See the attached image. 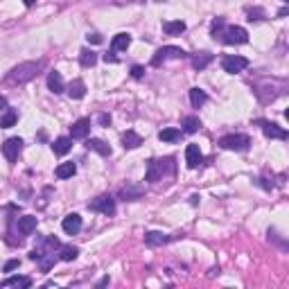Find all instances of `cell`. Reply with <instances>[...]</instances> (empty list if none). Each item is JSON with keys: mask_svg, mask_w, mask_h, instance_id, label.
<instances>
[{"mask_svg": "<svg viewBox=\"0 0 289 289\" xmlns=\"http://www.w3.org/2000/svg\"><path fill=\"white\" fill-rule=\"evenodd\" d=\"M59 249H61V244L57 237H39V244H36L34 251L30 253V260L39 262L41 271L48 273V271L52 269V264L59 260V256H57Z\"/></svg>", "mask_w": 289, "mask_h": 289, "instance_id": "obj_1", "label": "cell"}, {"mask_svg": "<svg viewBox=\"0 0 289 289\" xmlns=\"http://www.w3.org/2000/svg\"><path fill=\"white\" fill-rule=\"evenodd\" d=\"M43 68H46V61H43V59L18 64V66H14L12 70L7 72L5 84L7 86H23V84H27V81H32V79L36 77Z\"/></svg>", "mask_w": 289, "mask_h": 289, "instance_id": "obj_2", "label": "cell"}, {"mask_svg": "<svg viewBox=\"0 0 289 289\" xmlns=\"http://www.w3.org/2000/svg\"><path fill=\"white\" fill-rule=\"evenodd\" d=\"M177 170V165H174V158L167 156V158H151L149 163H147V174H144V181H149V183H156L161 181L163 177L167 174H174Z\"/></svg>", "mask_w": 289, "mask_h": 289, "instance_id": "obj_3", "label": "cell"}, {"mask_svg": "<svg viewBox=\"0 0 289 289\" xmlns=\"http://www.w3.org/2000/svg\"><path fill=\"white\" fill-rule=\"evenodd\" d=\"M217 36H219L222 43H226V46H242V43L249 41V32H246L244 27H240V25L222 27V32L217 34Z\"/></svg>", "mask_w": 289, "mask_h": 289, "instance_id": "obj_4", "label": "cell"}, {"mask_svg": "<svg viewBox=\"0 0 289 289\" xmlns=\"http://www.w3.org/2000/svg\"><path fill=\"white\" fill-rule=\"evenodd\" d=\"M249 144H251V138L246 133H228V136L219 138V147L228 151H246Z\"/></svg>", "mask_w": 289, "mask_h": 289, "instance_id": "obj_5", "label": "cell"}, {"mask_svg": "<svg viewBox=\"0 0 289 289\" xmlns=\"http://www.w3.org/2000/svg\"><path fill=\"white\" fill-rule=\"evenodd\" d=\"M185 57H188V52H185V50H181V48L165 46V48H161V50H156V54L151 57V66L158 68V66H163L167 59H185Z\"/></svg>", "mask_w": 289, "mask_h": 289, "instance_id": "obj_6", "label": "cell"}, {"mask_svg": "<svg viewBox=\"0 0 289 289\" xmlns=\"http://www.w3.org/2000/svg\"><path fill=\"white\" fill-rule=\"evenodd\" d=\"M88 208L95 212H102L106 217H113L115 215V199L111 194H99L97 199H93L91 204H88Z\"/></svg>", "mask_w": 289, "mask_h": 289, "instance_id": "obj_7", "label": "cell"}, {"mask_svg": "<svg viewBox=\"0 0 289 289\" xmlns=\"http://www.w3.org/2000/svg\"><path fill=\"white\" fill-rule=\"evenodd\" d=\"M246 66H249V59H246V57H240V54H226V57L222 59L224 72H230V75L242 72Z\"/></svg>", "mask_w": 289, "mask_h": 289, "instance_id": "obj_8", "label": "cell"}, {"mask_svg": "<svg viewBox=\"0 0 289 289\" xmlns=\"http://www.w3.org/2000/svg\"><path fill=\"white\" fill-rule=\"evenodd\" d=\"M257 125L262 127V133L267 138H276V140H287V129H283L276 122H267V120H257Z\"/></svg>", "mask_w": 289, "mask_h": 289, "instance_id": "obj_9", "label": "cell"}, {"mask_svg": "<svg viewBox=\"0 0 289 289\" xmlns=\"http://www.w3.org/2000/svg\"><path fill=\"white\" fill-rule=\"evenodd\" d=\"M20 149H23V140L20 138H7L5 144H2V154H5V158L9 163H16Z\"/></svg>", "mask_w": 289, "mask_h": 289, "instance_id": "obj_10", "label": "cell"}, {"mask_svg": "<svg viewBox=\"0 0 289 289\" xmlns=\"http://www.w3.org/2000/svg\"><path fill=\"white\" fill-rule=\"evenodd\" d=\"M36 224H39V219L34 215H25V217H18V219H16V228H18V233L23 237H27L36 230Z\"/></svg>", "mask_w": 289, "mask_h": 289, "instance_id": "obj_11", "label": "cell"}, {"mask_svg": "<svg viewBox=\"0 0 289 289\" xmlns=\"http://www.w3.org/2000/svg\"><path fill=\"white\" fill-rule=\"evenodd\" d=\"M201 161H204V154L199 149V144H188V147H185V165H188L190 170H194V167L201 165Z\"/></svg>", "mask_w": 289, "mask_h": 289, "instance_id": "obj_12", "label": "cell"}, {"mask_svg": "<svg viewBox=\"0 0 289 289\" xmlns=\"http://www.w3.org/2000/svg\"><path fill=\"white\" fill-rule=\"evenodd\" d=\"M88 131H91V120L81 118L70 127V138L72 140H84L86 136H88Z\"/></svg>", "mask_w": 289, "mask_h": 289, "instance_id": "obj_13", "label": "cell"}, {"mask_svg": "<svg viewBox=\"0 0 289 289\" xmlns=\"http://www.w3.org/2000/svg\"><path fill=\"white\" fill-rule=\"evenodd\" d=\"M61 228H64V233H68V235H77L79 230H81V217H79L77 212H72V215L64 217Z\"/></svg>", "mask_w": 289, "mask_h": 289, "instance_id": "obj_14", "label": "cell"}, {"mask_svg": "<svg viewBox=\"0 0 289 289\" xmlns=\"http://www.w3.org/2000/svg\"><path fill=\"white\" fill-rule=\"evenodd\" d=\"M48 88H50L54 95H59V93L66 91V86H64V79H61V72H57V70H50V72H48Z\"/></svg>", "mask_w": 289, "mask_h": 289, "instance_id": "obj_15", "label": "cell"}, {"mask_svg": "<svg viewBox=\"0 0 289 289\" xmlns=\"http://www.w3.org/2000/svg\"><path fill=\"white\" fill-rule=\"evenodd\" d=\"M129 46H131V34L120 32V34H115L111 41V52H122V50H127Z\"/></svg>", "mask_w": 289, "mask_h": 289, "instance_id": "obj_16", "label": "cell"}, {"mask_svg": "<svg viewBox=\"0 0 289 289\" xmlns=\"http://www.w3.org/2000/svg\"><path fill=\"white\" fill-rule=\"evenodd\" d=\"M144 242L149 246H163V244L170 242V235L161 233V230H149V233H144Z\"/></svg>", "mask_w": 289, "mask_h": 289, "instance_id": "obj_17", "label": "cell"}, {"mask_svg": "<svg viewBox=\"0 0 289 289\" xmlns=\"http://www.w3.org/2000/svg\"><path fill=\"white\" fill-rule=\"evenodd\" d=\"M86 147L91 151H97L99 156H111V147H109L102 138H88L86 140Z\"/></svg>", "mask_w": 289, "mask_h": 289, "instance_id": "obj_18", "label": "cell"}, {"mask_svg": "<svg viewBox=\"0 0 289 289\" xmlns=\"http://www.w3.org/2000/svg\"><path fill=\"white\" fill-rule=\"evenodd\" d=\"M0 287H20V289H27L32 287V278L27 276H9L7 280L0 283Z\"/></svg>", "mask_w": 289, "mask_h": 289, "instance_id": "obj_19", "label": "cell"}, {"mask_svg": "<svg viewBox=\"0 0 289 289\" xmlns=\"http://www.w3.org/2000/svg\"><path fill=\"white\" fill-rule=\"evenodd\" d=\"M70 149H72V138H68V136H61V138H57L52 143V151L57 156H66Z\"/></svg>", "mask_w": 289, "mask_h": 289, "instance_id": "obj_20", "label": "cell"}, {"mask_svg": "<svg viewBox=\"0 0 289 289\" xmlns=\"http://www.w3.org/2000/svg\"><path fill=\"white\" fill-rule=\"evenodd\" d=\"M68 97L70 99H81L86 95V84L81 81V79H75V81H70V86H68Z\"/></svg>", "mask_w": 289, "mask_h": 289, "instance_id": "obj_21", "label": "cell"}, {"mask_svg": "<svg viewBox=\"0 0 289 289\" xmlns=\"http://www.w3.org/2000/svg\"><path fill=\"white\" fill-rule=\"evenodd\" d=\"M206 102H208V93L204 88H190V104L194 109H201Z\"/></svg>", "mask_w": 289, "mask_h": 289, "instance_id": "obj_22", "label": "cell"}, {"mask_svg": "<svg viewBox=\"0 0 289 289\" xmlns=\"http://www.w3.org/2000/svg\"><path fill=\"white\" fill-rule=\"evenodd\" d=\"M140 144H143V136H138L136 131L122 133V147H125V149H136Z\"/></svg>", "mask_w": 289, "mask_h": 289, "instance_id": "obj_23", "label": "cell"}, {"mask_svg": "<svg viewBox=\"0 0 289 289\" xmlns=\"http://www.w3.org/2000/svg\"><path fill=\"white\" fill-rule=\"evenodd\" d=\"M163 32L170 34V36L183 34L185 32V23H183V20H165V23H163Z\"/></svg>", "mask_w": 289, "mask_h": 289, "instance_id": "obj_24", "label": "cell"}, {"mask_svg": "<svg viewBox=\"0 0 289 289\" xmlns=\"http://www.w3.org/2000/svg\"><path fill=\"white\" fill-rule=\"evenodd\" d=\"M79 64H81V68H93L97 64V52H93V50L84 48V50L79 52Z\"/></svg>", "mask_w": 289, "mask_h": 289, "instance_id": "obj_25", "label": "cell"}, {"mask_svg": "<svg viewBox=\"0 0 289 289\" xmlns=\"http://www.w3.org/2000/svg\"><path fill=\"white\" fill-rule=\"evenodd\" d=\"M181 127H183V133H197L201 129V120L197 115H188V118H183Z\"/></svg>", "mask_w": 289, "mask_h": 289, "instance_id": "obj_26", "label": "cell"}, {"mask_svg": "<svg viewBox=\"0 0 289 289\" xmlns=\"http://www.w3.org/2000/svg\"><path fill=\"white\" fill-rule=\"evenodd\" d=\"M210 64H212V54H208V52H201L197 57H192V68L194 70H206Z\"/></svg>", "mask_w": 289, "mask_h": 289, "instance_id": "obj_27", "label": "cell"}, {"mask_svg": "<svg viewBox=\"0 0 289 289\" xmlns=\"http://www.w3.org/2000/svg\"><path fill=\"white\" fill-rule=\"evenodd\" d=\"M79 256V249L77 246H70V244H61L59 249V260H64V262H72L75 257Z\"/></svg>", "mask_w": 289, "mask_h": 289, "instance_id": "obj_28", "label": "cell"}, {"mask_svg": "<svg viewBox=\"0 0 289 289\" xmlns=\"http://www.w3.org/2000/svg\"><path fill=\"white\" fill-rule=\"evenodd\" d=\"M16 122H18V113L12 111V109L2 111V115H0V129H9V127H14Z\"/></svg>", "mask_w": 289, "mask_h": 289, "instance_id": "obj_29", "label": "cell"}, {"mask_svg": "<svg viewBox=\"0 0 289 289\" xmlns=\"http://www.w3.org/2000/svg\"><path fill=\"white\" fill-rule=\"evenodd\" d=\"M75 172H77V165L75 163H61L54 170V174H57V178H70V177H75Z\"/></svg>", "mask_w": 289, "mask_h": 289, "instance_id": "obj_30", "label": "cell"}, {"mask_svg": "<svg viewBox=\"0 0 289 289\" xmlns=\"http://www.w3.org/2000/svg\"><path fill=\"white\" fill-rule=\"evenodd\" d=\"M181 129H174V127H170V129H163V131L158 133V138L163 140V143H177V140H181Z\"/></svg>", "mask_w": 289, "mask_h": 289, "instance_id": "obj_31", "label": "cell"}, {"mask_svg": "<svg viewBox=\"0 0 289 289\" xmlns=\"http://www.w3.org/2000/svg\"><path fill=\"white\" fill-rule=\"evenodd\" d=\"M140 194H143V190L140 188H122L120 190V199H125V201H136V199H140Z\"/></svg>", "mask_w": 289, "mask_h": 289, "instance_id": "obj_32", "label": "cell"}, {"mask_svg": "<svg viewBox=\"0 0 289 289\" xmlns=\"http://www.w3.org/2000/svg\"><path fill=\"white\" fill-rule=\"evenodd\" d=\"M264 12L262 9H249V20H262Z\"/></svg>", "mask_w": 289, "mask_h": 289, "instance_id": "obj_33", "label": "cell"}, {"mask_svg": "<svg viewBox=\"0 0 289 289\" xmlns=\"http://www.w3.org/2000/svg\"><path fill=\"white\" fill-rule=\"evenodd\" d=\"M18 267H20V260H18V257H16V260H9V262L5 264V271H7V273H9V271L18 269Z\"/></svg>", "mask_w": 289, "mask_h": 289, "instance_id": "obj_34", "label": "cell"}, {"mask_svg": "<svg viewBox=\"0 0 289 289\" xmlns=\"http://www.w3.org/2000/svg\"><path fill=\"white\" fill-rule=\"evenodd\" d=\"M143 75H144V68H143V66H133V68H131V77H133V79H140Z\"/></svg>", "mask_w": 289, "mask_h": 289, "instance_id": "obj_35", "label": "cell"}, {"mask_svg": "<svg viewBox=\"0 0 289 289\" xmlns=\"http://www.w3.org/2000/svg\"><path fill=\"white\" fill-rule=\"evenodd\" d=\"M97 122L102 127H109L111 125V115H106V113H102V115H97Z\"/></svg>", "mask_w": 289, "mask_h": 289, "instance_id": "obj_36", "label": "cell"}, {"mask_svg": "<svg viewBox=\"0 0 289 289\" xmlns=\"http://www.w3.org/2000/svg\"><path fill=\"white\" fill-rule=\"evenodd\" d=\"M86 39L91 41V43H102V36H99V34H95V32H93V34H88Z\"/></svg>", "mask_w": 289, "mask_h": 289, "instance_id": "obj_37", "label": "cell"}, {"mask_svg": "<svg viewBox=\"0 0 289 289\" xmlns=\"http://www.w3.org/2000/svg\"><path fill=\"white\" fill-rule=\"evenodd\" d=\"M7 106H9L7 97H2V95H0V111H7Z\"/></svg>", "mask_w": 289, "mask_h": 289, "instance_id": "obj_38", "label": "cell"}, {"mask_svg": "<svg viewBox=\"0 0 289 289\" xmlns=\"http://www.w3.org/2000/svg\"><path fill=\"white\" fill-rule=\"evenodd\" d=\"M104 285H109V276H104L102 280H99V287H104Z\"/></svg>", "mask_w": 289, "mask_h": 289, "instance_id": "obj_39", "label": "cell"}, {"mask_svg": "<svg viewBox=\"0 0 289 289\" xmlns=\"http://www.w3.org/2000/svg\"><path fill=\"white\" fill-rule=\"evenodd\" d=\"M23 2H25V7H32L34 2H36V0H23Z\"/></svg>", "mask_w": 289, "mask_h": 289, "instance_id": "obj_40", "label": "cell"}]
</instances>
